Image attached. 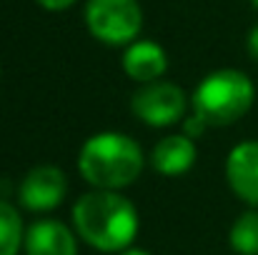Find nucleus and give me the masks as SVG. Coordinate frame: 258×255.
Returning a JSON list of instances; mask_svg holds the SVG:
<instances>
[{
  "instance_id": "4",
  "label": "nucleus",
  "mask_w": 258,
  "mask_h": 255,
  "mask_svg": "<svg viewBox=\"0 0 258 255\" xmlns=\"http://www.w3.org/2000/svg\"><path fill=\"white\" fill-rule=\"evenodd\" d=\"M86 25L90 35L105 45L133 43L143 28L138 0H88Z\"/></svg>"
},
{
  "instance_id": "8",
  "label": "nucleus",
  "mask_w": 258,
  "mask_h": 255,
  "mask_svg": "<svg viewBox=\"0 0 258 255\" xmlns=\"http://www.w3.org/2000/svg\"><path fill=\"white\" fill-rule=\"evenodd\" d=\"M25 255H78L76 235L60 220H38L25 230Z\"/></svg>"
},
{
  "instance_id": "3",
  "label": "nucleus",
  "mask_w": 258,
  "mask_h": 255,
  "mask_svg": "<svg viewBox=\"0 0 258 255\" xmlns=\"http://www.w3.org/2000/svg\"><path fill=\"white\" fill-rule=\"evenodd\" d=\"M253 98L256 88L246 73L223 68L198 83L193 93V113L206 125H231L251 110Z\"/></svg>"
},
{
  "instance_id": "2",
  "label": "nucleus",
  "mask_w": 258,
  "mask_h": 255,
  "mask_svg": "<svg viewBox=\"0 0 258 255\" xmlns=\"http://www.w3.org/2000/svg\"><path fill=\"white\" fill-rule=\"evenodd\" d=\"M78 170L95 190H120L141 175L143 150L123 133H98L83 143Z\"/></svg>"
},
{
  "instance_id": "7",
  "label": "nucleus",
  "mask_w": 258,
  "mask_h": 255,
  "mask_svg": "<svg viewBox=\"0 0 258 255\" xmlns=\"http://www.w3.org/2000/svg\"><path fill=\"white\" fill-rule=\"evenodd\" d=\"M226 180L241 200L258 208V140L238 143L228 153Z\"/></svg>"
},
{
  "instance_id": "1",
  "label": "nucleus",
  "mask_w": 258,
  "mask_h": 255,
  "mask_svg": "<svg viewBox=\"0 0 258 255\" xmlns=\"http://www.w3.org/2000/svg\"><path fill=\"white\" fill-rule=\"evenodd\" d=\"M78 235L103 253H123L138 233L133 203L115 190H90L73 205Z\"/></svg>"
},
{
  "instance_id": "13",
  "label": "nucleus",
  "mask_w": 258,
  "mask_h": 255,
  "mask_svg": "<svg viewBox=\"0 0 258 255\" xmlns=\"http://www.w3.org/2000/svg\"><path fill=\"white\" fill-rule=\"evenodd\" d=\"M206 130V123L193 113L190 118H185V125H183V135H188V138H196V135H201Z\"/></svg>"
},
{
  "instance_id": "11",
  "label": "nucleus",
  "mask_w": 258,
  "mask_h": 255,
  "mask_svg": "<svg viewBox=\"0 0 258 255\" xmlns=\"http://www.w3.org/2000/svg\"><path fill=\"white\" fill-rule=\"evenodd\" d=\"M25 243V230H23V218L20 213L0 200V255H18Z\"/></svg>"
},
{
  "instance_id": "15",
  "label": "nucleus",
  "mask_w": 258,
  "mask_h": 255,
  "mask_svg": "<svg viewBox=\"0 0 258 255\" xmlns=\"http://www.w3.org/2000/svg\"><path fill=\"white\" fill-rule=\"evenodd\" d=\"M248 53H251L253 60H258V25L248 33Z\"/></svg>"
},
{
  "instance_id": "9",
  "label": "nucleus",
  "mask_w": 258,
  "mask_h": 255,
  "mask_svg": "<svg viewBox=\"0 0 258 255\" xmlns=\"http://www.w3.org/2000/svg\"><path fill=\"white\" fill-rule=\"evenodd\" d=\"M168 68L166 50L153 40H136L125 48L123 70L138 83H156Z\"/></svg>"
},
{
  "instance_id": "12",
  "label": "nucleus",
  "mask_w": 258,
  "mask_h": 255,
  "mask_svg": "<svg viewBox=\"0 0 258 255\" xmlns=\"http://www.w3.org/2000/svg\"><path fill=\"white\" fill-rule=\"evenodd\" d=\"M228 238L238 255H258V210H246L238 215Z\"/></svg>"
},
{
  "instance_id": "5",
  "label": "nucleus",
  "mask_w": 258,
  "mask_h": 255,
  "mask_svg": "<svg viewBox=\"0 0 258 255\" xmlns=\"http://www.w3.org/2000/svg\"><path fill=\"white\" fill-rule=\"evenodd\" d=\"M131 108L138 120H143L153 128L173 125L185 113V93L178 85L163 83V80L146 83L141 90H136Z\"/></svg>"
},
{
  "instance_id": "17",
  "label": "nucleus",
  "mask_w": 258,
  "mask_h": 255,
  "mask_svg": "<svg viewBox=\"0 0 258 255\" xmlns=\"http://www.w3.org/2000/svg\"><path fill=\"white\" fill-rule=\"evenodd\" d=\"M251 3H253V5H256V8H258V0H251Z\"/></svg>"
},
{
  "instance_id": "6",
  "label": "nucleus",
  "mask_w": 258,
  "mask_h": 255,
  "mask_svg": "<svg viewBox=\"0 0 258 255\" xmlns=\"http://www.w3.org/2000/svg\"><path fill=\"white\" fill-rule=\"evenodd\" d=\"M66 190H68V180L63 170L55 165H38L23 178L18 195L28 210L43 213L58 208L66 198Z\"/></svg>"
},
{
  "instance_id": "16",
  "label": "nucleus",
  "mask_w": 258,
  "mask_h": 255,
  "mask_svg": "<svg viewBox=\"0 0 258 255\" xmlns=\"http://www.w3.org/2000/svg\"><path fill=\"white\" fill-rule=\"evenodd\" d=\"M120 255H151L148 250H138V248H128V250H123Z\"/></svg>"
},
{
  "instance_id": "10",
  "label": "nucleus",
  "mask_w": 258,
  "mask_h": 255,
  "mask_svg": "<svg viewBox=\"0 0 258 255\" xmlns=\"http://www.w3.org/2000/svg\"><path fill=\"white\" fill-rule=\"evenodd\" d=\"M151 163L161 175H183L196 163V143L188 135H166L156 143L151 153Z\"/></svg>"
},
{
  "instance_id": "14",
  "label": "nucleus",
  "mask_w": 258,
  "mask_h": 255,
  "mask_svg": "<svg viewBox=\"0 0 258 255\" xmlns=\"http://www.w3.org/2000/svg\"><path fill=\"white\" fill-rule=\"evenodd\" d=\"M76 0H38V5L40 8H45V10H66V8H71Z\"/></svg>"
}]
</instances>
